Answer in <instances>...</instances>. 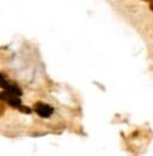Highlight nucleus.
I'll use <instances>...</instances> for the list:
<instances>
[{
  "mask_svg": "<svg viewBox=\"0 0 153 156\" xmlns=\"http://www.w3.org/2000/svg\"><path fill=\"white\" fill-rule=\"evenodd\" d=\"M35 111L37 112V115H39L41 117H49L51 113H53L54 110L47 104L37 103V104L35 105Z\"/></svg>",
  "mask_w": 153,
  "mask_h": 156,
  "instance_id": "nucleus-2",
  "label": "nucleus"
},
{
  "mask_svg": "<svg viewBox=\"0 0 153 156\" xmlns=\"http://www.w3.org/2000/svg\"><path fill=\"white\" fill-rule=\"evenodd\" d=\"M5 81H6V80H5V76H4L2 74H0V86H2Z\"/></svg>",
  "mask_w": 153,
  "mask_h": 156,
  "instance_id": "nucleus-3",
  "label": "nucleus"
},
{
  "mask_svg": "<svg viewBox=\"0 0 153 156\" xmlns=\"http://www.w3.org/2000/svg\"><path fill=\"white\" fill-rule=\"evenodd\" d=\"M150 6H151V10L153 11V0H150Z\"/></svg>",
  "mask_w": 153,
  "mask_h": 156,
  "instance_id": "nucleus-4",
  "label": "nucleus"
},
{
  "mask_svg": "<svg viewBox=\"0 0 153 156\" xmlns=\"http://www.w3.org/2000/svg\"><path fill=\"white\" fill-rule=\"evenodd\" d=\"M0 101H4V103H7L10 104L13 107H18V108H22V110H25L26 112H29L28 108H23L21 105H22V101L19 99L18 95L13 94L11 92L9 91H4V92H0Z\"/></svg>",
  "mask_w": 153,
  "mask_h": 156,
  "instance_id": "nucleus-1",
  "label": "nucleus"
}]
</instances>
